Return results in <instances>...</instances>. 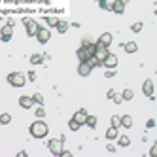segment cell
<instances>
[{
	"mask_svg": "<svg viewBox=\"0 0 157 157\" xmlns=\"http://www.w3.org/2000/svg\"><path fill=\"white\" fill-rule=\"evenodd\" d=\"M29 132H30L32 138H38V140H40V138H46V136H48L49 127H48V123L44 121V119H36L34 123H30Z\"/></svg>",
	"mask_w": 157,
	"mask_h": 157,
	"instance_id": "1",
	"label": "cell"
},
{
	"mask_svg": "<svg viewBox=\"0 0 157 157\" xmlns=\"http://www.w3.org/2000/svg\"><path fill=\"white\" fill-rule=\"evenodd\" d=\"M6 80H8V83L12 87H23L27 83V76L23 72H10Z\"/></svg>",
	"mask_w": 157,
	"mask_h": 157,
	"instance_id": "2",
	"label": "cell"
},
{
	"mask_svg": "<svg viewBox=\"0 0 157 157\" xmlns=\"http://www.w3.org/2000/svg\"><path fill=\"white\" fill-rule=\"evenodd\" d=\"M63 144H64V138H51V140H48V150L53 153V155H61V151H63Z\"/></svg>",
	"mask_w": 157,
	"mask_h": 157,
	"instance_id": "3",
	"label": "cell"
},
{
	"mask_svg": "<svg viewBox=\"0 0 157 157\" xmlns=\"http://www.w3.org/2000/svg\"><path fill=\"white\" fill-rule=\"evenodd\" d=\"M23 23H25V29H27V36H36V32H38V23H36V21L34 19H30V17H25L23 19Z\"/></svg>",
	"mask_w": 157,
	"mask_h": 157,
	"instance_id": "4",
	"label": "cell"
},
{
	"mask_svg": "<svg viewBox=\"0 0 157 157\" xmlns=\"http://www.w3.org/2000/svg\"><path fill=\"white\" fill-rule=\"evenodd\" d=\"M40 44H48L51 40V30L49 29H44V27H38V32H36V36H34Z\"/></svg>",
	"mask_w": 157,
	"mask_h": 157,
	"instance_id": "5",
	"label": "cell"
},
{
	"mask_svg": "<svg viewBox=\"0 0 157 157\" xmlns=\"http://www.w3.org/2000/svg\"><path fill=\"white\" fill-rule=\"evenodd\" d=\"M112 40H114V36H112V32H102V34L98 36V40H97V46L110 48V46H112Z\"/></svg>",
	"mask_w": 157,
	"mask_h": 157,
	"instance_id": "6",
	"label": "cell"
},
{
	"mask_svg": "<svg viewBox=\"0 0 157 157\" xmlns=\"http://www.w3.org/2000/svg\"><path fill=\"white\" fill-rule=\"evenodd\" d=\"M125 2H121V0H114V2H110V12H114L117 15H123L125 13Z\"/></svg>",
	"mask_w": 157,
	"mask_h": 157,
	"instance_id": "7",
	"label": "cell"
},
{
	"mask_svg": "<svg viewBox=\"0 0 157 157\" xmlns=\"http://www.w3.org/2000/svg\"><path fill=\"white\" fill-rule=\"evenodd\" d=\"M12 36H13V27L4 25L2 29H0V40H2V42H10Z\"/></svg>",
	"mask_w": 157,
	"mask_h": 157,
	"instance_id": "8",
	"label": "cell"
},
{
	"mask_svg": "<svg viewBox=\"0 0 157 157\" xmlns=\"http://www.w3.org/2000/svg\"><path fill=\"white\" fill-rule=\"evenodd\" d=\"M91 72H93V68L89 66V63L87 61H80V64H78V74H80L82 78H87Z\"/></svg>",
	"mask_w": 157,
	"mask_h": 157,
	"instance_id": "9",
	"label": "cell"
},
{
	"mask_svg": "<svg viewBox=\"0 0 157 157\" xmlns=\"http://www.w3.org/2000/svg\"><path fill=\"white\" fill-rule=\"evenodd\" d=\"M142 93L146 95V97H148V98H155L153 97V80H146L144 83H142Z\"/></svg>",
	"mask_w": 157,
	"mask_h": 157,
	"instance_id": "10",
	"label": "cell"
},
{
	"mask_svg": "<svg viewBox=\"0 0 157 157\" xmlns=\"http://www.w3.org/2000/svg\"><path fill=\"white\" fill-rule=\"evenodd\" d=\"M102 66H106V68H116V66H117V55H114L110 51L106 55V59L102 61Z\"/></svg>",
	"mask_w": 157,
	"mask_h": 157,
	"instance_id": "11",
	"label": "cell"
},
{
	"mask_svg": "<svg viewBox=\"0 0 157 157\" xmlns=\"http://www.w3.org/2000/svg\"><path fill=\"white\" fill-rule=\"evenodd\" d=\"M19 106L25 108V110H30L32 106H34V100H32L30 95H23V97H19Z\"/></svg>",
	"mask_w": 157,
	"mask_h": 157,
	"instance_id": "12",
	"label": "cell"
},
{
	"mask_svg": "<svg viewBox=\"0 0 157 157\" xmlns=\"http://www.w3.org/2000/svg\"><path fill=\"white\" fill-rule=\"evenodd\" d=\"M87 114H89V112H87L85 108H80V110H78L76 114L72 116V119H76L78 123H80V125H83V123H85V117H87Z\"/></svg>",
	"mask_w": 157,
	"mask_h": 157,
	"instance_id": "13",
	"label": "cell"
},
{
	"mask_svg": "<svg viewBox=\"0 0 157 157\" xmlns=\"http://www.w3.org/2000/svg\"><path fill=\"white\" fill-rule=\"evenodd\" d=\"M110 53V49L108 48H102V46H97V51H95V57L100 61V63H102L104 59H106V55Z\"/></svg>",
	"mask_w": 157,
	"mask_h": 157,
	"instance_id": "14",
	"label": "cell"
},
{
	"mask_svg": "<svg viewBox=\"0 0 157 157\" xmlns=\"http://www.w3.org/2000/svg\"><path fill=\"white\" fill-rule=\"evenodd\" d=\"M119 127L131 129V127H132V117H131L129 114H125V116H119Z\"/></svg>",
	"mask_w": 157,
	"mask_h": 157,
	"instance_id": "15",
	"label": "cell"
},
{
	"mask_svg": "<svg viewBox=\"0 0 157 157\" xmlns=\"http://www.w3.org/2000/svg\"><path fill=\"white\" fill-rule=\"evenodd\" d=\"M121 48L125 49V53H136L138 51V44L136 42H125Z\"/></svg>",
	"mask_w": 157,
	"mask_h": 157,
	"instance_id": "16",
	"label": "cell"
},
{
	"mask_svg": "<svg viewBox=\"0 0 157 157\" xmlns=\"http://www.w3.org/2000/svg\"><path fill=\"white\" fill-rule=\"evenodd\" d=\"M117 136H119V131H117V127H112V125H110V127L106 129V138L112 142V140H116Z\"/></svg>",
	"mask_w": 157,
	"mask_h": 157,
	"instance_id": "17",
	"label": "cell"
},
{
	"mask_svg": "<svg viewBox=\"0 0 157 157\" xmlns=\"http://www.w3.org/2000/svg\"><path fill=\"white\" fill-rule=\"evenodd\" d=\"M55 29H57V32H59V34H64V32L70 29V23H68V21H63V19H59V23H57V27H55Z\"/></svg>",
	"mask_w": 157,
	"mask_h": 157,
	"instance_id": "18",
	"label": "cell"
},
{
	"mask_svg": "<svg viewBox=\"0 0 157 157\" xmlns=\"http://www.w3.org/2000/svg\"><path fill=\"white\" fill-rule=\"evenodd\" d=\"M97 123H98L97 116H89V114H87V117H85V123H83V125H87L89 129H97Z\"/></svg>",
	"mask_w": 157,
	"mask_h": 157,
	"instance_id": "19",
	"label": "cell"
},
{
	"mask_svg": "<svg viewBox=\"0 0 157 157\" xmlns=\"http://www.w3.org/2000/svg\"><path fill=\"white\" fill-rule=\"evenodd\" d=\"M44 59H46V55H42V53H32V55H30V64H42Z\"/></svg>",
	"mask_w": 157,
	"mask_h": 157,
	"instance_id": "20",
	"label": "cell"
},
{
	"mask_svg": "<svg viewBox=\"0 0 157 157\" xmlns=\"http://www.w3.org/2000/svg\"><path fill=\"white\" fill-rule=\"evenodd\" d=\"M76 55H78V61H87V59H89V53L85 51V48H83V46H80V48H78Z\"/></svg>",
	"mask_w": 157,
	"mask_h": 157,
	"instance_id": "21",
	"label": "cell"
},
{
	"mask_svg": "<svg viewBox=\"0 0 157 157\" xmlns=\"http://www.w3.org/2000/svg\"><path fill=\"white\" fill-rule=\"evenodd\" d=\"M116 140H117V144L121 146V148H127V146L131 144V138H129V136H125V134H123V136H117Z\"/></svg>",
	"mask_w": 157,
	"mask_h": 157,
	"instance_id": "22",
	"label": "cell"
},
{
	"mask_svg": "<svg viewBox=\"0 0 157 157\" xmlns=\"http://www.w3.org/2000/svg\"><path fill=\"white\" fill-rule=\"evenodd\" d=\"M8 123H12V116L4 112V114H0V125H8Z\"/></svg>",
	"mask_w": 157,
	"mask_h": 157,
	"instance_id": "23",
	"label": "cell"
},
{
	"mask_svg": "<svg viewBox=\"0 0 157 157\" xmlns=\"http://www.w3.org/2000/svg\"><path fill=\"white\" fill-rule=\"evenodd\" d=\"M87 63H89V66H91V68H97V66H102V63H100V61L95 57V55H93V57H89V59H87Z\"/></svg>",
	"mask_w": 157,
	"mask_h": 157,
	"instance_id": "24",
	"label": "cell"
},
{
	"mask_svg": "<svg viewBox=\"0 0 157 157\" xmlns=\"http://www.w3.org/2000/svg\"><path fill=\"white\" fill-rule=\"evenodd\" d=\"M121 97H123V100H132L134 98V91L132 89H125V91L121 93Z\"/></svg>",
	"mask_w": 157,
	"mask_h": 157,
	"instance_id": "25",
	"label": "cell"
},
{
	"mask_svg": "<svg viewBox=\"0 0 157 157\" xmlns=\"http://www.w3.org/2000/svg\"><path fill=\"white\" fill-rule=\"evenodd\" d=\"M46 23H48V27H57V23H59V17L48 15V17H46Z\"/></svg>",
	"mask_w": 157,
	"mask_h": 157,
	"instance_id": "26",
	"label": "cell"
},
{
	"mask_svg": "<svg viewBox=\"0 0 157 157\" xmlns=\"http://www.w3.org/2000/svg\"><path fill=\"white\" fill-rule=\"evenodd\" d=\"M34 114H36V117H38V119H44V117H46V110H44V106H42V104H38V108H36Z\"/></svg>",
	"mask_w": 157,
	"mask_h": 157,
	"instance_id": "27",
	"label": "cell"
},
{
	"mask_svg": "<svg viewBox=\"0 0 157 157\" xmlns=\"http://www.w3.org/2000/svg\"><path fill=\"white\" fill-rule=\"evenodd\" d=\"M80 127H82V125H80V123H78L76 119H70V121H68V129H70V131L76 132V131H80Z\"/></svg>",
	"mask_w": 157,
	"mask_h": 157,
	"instance_id": "28",
	"label": "cell"
},
{
	"mask_svg": "<svg viewBox=\"0 0 157 157\" xmlns=\"http://www.w3.org/2000/svg\"><path fill=\"white\" fill-rule=\"evenodd\" d=\"M32 100H34V104H44V97L40 93H34V95H30Z\"/></svg>",
	"mask_w": 157,
	"mask_h": 157,
	"instance_id": "29",
	"label": "cell"
},
{
	"mask_svg": "<svg viewBox=\"0 0 157 157\" xmlns=\"http://www.w3.org/2000/svg\"><path fill=\"white\" fill-rule=\"evenodd\" d=\"M110 125L119 129V116H112V117H110Z\"/></svg>",
	"mask_w": 157,
	"mask_h": 157,
	"instance_id": "30",
	"label": "cell"
},
{
	"mask_svg": "<svg viewBox=\"0 0 157 157\" xmlns=\"http://www.w3.org/2000/svg\"><path fill=\"white\" fill-rule=\"evenodd\" d=\"M110 100H114V102H116V104H121V102H123V97H121L119 93H114V97H112Z\"/></svg>",
	"mask_w": 157,
	"mask_h": 157,
	"instance_id": "31",
	"label": "cell"
},
{
	"mask_svg": "<svg viewBox=\"0 0 157 157\" xmlns=\"http://www.w3.org/2000/svg\"><path fill=\"white\" fill-rule=\"evenodd\" d=\"M142 27H144L142 23H132V25H131V30H132V32H140Z\"/></svg>",
	"mask_w": 157,
	"mask_h": 157,
	"instance_id": "32",
	"label": "cell"
},
{
	"mask_svg": "<svg viewBox=\"0 0 157 157\" xmlns=\"http://www.w3.org/2000/svg\"><path fill=\"white\" fill-rule=\"evenodd\" d=\"M97 2H98V6L102 10H110V2H108V0H97Z\"/></svg>",
	"mask_w": 157,
	"mask_h": 157,
	"instance_id": "33",
	"label": "cell"
},
{
	"mask_svg": "<svg viewBox=\"0 0 157 157\" xmlns=\"http://www.w3.org/2000/svg\"><path fill=\"white\" fill-rule=\"evenodd\" d=\"M104 76H106V78H114V76H116V68H106Z\"/></svg>",
	"mask_w": 157,
	"mask_h": 157,
	"instance_id": "34",
	"label": "cell"
},
{
	"mask_svg": "<svg viewBox=\"0 0 157 157\" xmlns=\"http://www.w3.org/2000/svg\"><path fill=\"white\" fill-rule=\"evenodd\" d=\"M27 80H29V82H34V80H36V72H34V70H30V72L27 74Z\"/></svg>",
	"mask_w": 157,
	"mask_h": 157,
	"instance_id": "35",
	"label": "cell"
},
{
	"mask_svg": "<svg viewBox=\"0 0 157 157\" xmlns=\"http://www.w3.org/2000/svg\"><path fill=\"white\" fill-rule=\"evenodd\" d=\"M150 157H157V144L151 146V150H150Z\"/></svg>",
	"mask_w": 157,
	"mask_h": 157,
	"instance_id": "36",
	"label": "cell"
},
{
	"mask_svg": "<svg viewBox=\"0 0 157 157\" xmlns=\"http://www.w3.org/2000/svg\"><path fill=\"white\" fill-rule=\"evenodd\" d=\"M146 127H148V129H153V127H155V119H148V121H146Z\"/></svg>",
	"mask_w": 157,
	"mask_h": 157,
	"instance_id": "37",
	"label": "cell"
},
{
	"mask_svg": "<svg viewBox=\"0 0 157 157\" xmlns=\"http://www.w3.org/2000/svg\"><path fill=\"white\" fill-rule=\"evenodd\" d=\"M106 150H108L110 153H114V151H116V146H114V144H108V146H106Z\"/></svg>",
	"mask_w": 157,
	"mask_h": 157,
	"instance_id": "38",
	"label": "cell"
},
{
	"mask_svg": "<svg viewBox=\"0 0 157 157\" xmlns=\"http://www.w3.org/2000/svg\"><path fill=\"white\" fill-rule=\"evenodd\" d=\"M70 155H72V153H70V151H68V150H63V151H61V155H59V157H70Z\"/></svg>",
	"mask_w": 157,
	"mask_h": 157,
	"instance_id": "39",
	"label": "cell"
},
{
	"mask_svg": "<svg viewBox=\"0 0 157 157\" xmlns=\"http://www.w3.org/2000/svg\"><path fill=\"white\" fill-rule=\"evenodd\" d=\"M91 42H93L91 38H87V36H85V38L82 40V46H87V44H91Z\"/></svg>",
	"mask_w": 157,
	"mask_h": 157,
	"instance_id": "40",
	"label": "cell"
},
{
	"mask_svg": "<svg viewBox=\"0 0 157 157\" xmlns=\"http://www.w3.org/2000/svg\"><path fill=\"white\" fill-rule=\"evenodd\" d=\"M114 93H116L114 89H108V93H106V97H108V98H112V97H114Z\"/></svg>",
	"mask_w": 157,
	"mask_h": 157,
	"instance_id": "41",
	"label": "cell"
},
{
	"mask_svg": "<svg viewBox=\"0 0 157 157\" xmlns=\"http://www.w3.org/2000/svg\"><path fill=\"white\" fill-rule=\"evenodd\" d=\"M17 157H27V151H25V150H23V151H19V153H17Z\"/></svg>",
	"mask_w": 157,
	"mask_h": 157,
	"instance_id": "42",
	"label": "cell"
},
{
	"mask_svg": "<svg viewBox=\"0 0 157 157\" xmlns=\"http://www.w3.org/2000/svg\"><path fill=\"white\" fill-rule=\"evenodd\" d=\"M121 2H125V4H127V2H129V0H121Z\"/></svg>",
	"mask_w": 157,
	"mask_h": 157,
	"instance_id": "43",
	"label": "cell"
}]
</instances>
